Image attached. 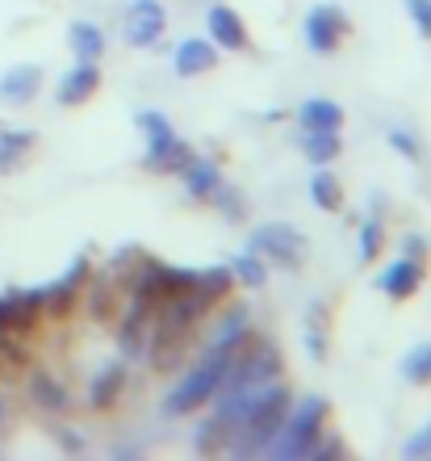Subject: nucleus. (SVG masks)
I'll return each instance as SVG.
<instances>
[{
    "instance_id": "nucleus-16",
    "label": "nucleus",
    "mask_w": 431,
    "mask_h": 461,
    "mask_svg": "<svg viewBox=\"0 0 431 461\" xmlns=\"http://www.w3.org/2000/svg\"><path fill=\"white\" fill-rule=\"evenodd\" d=\"M298 126L301 131H339L344 126V105L327 97H310L298 110Z\"/></svg>"
},
{
    "instance_id": "nucleus-9",
    "label": "nucleus",
    "mask_w": 431,
    "mask_h": 461,
    "mask_svg": "<svg viewBox=\"0 0 431 461\" xmlns=\"http://www.w3.org/2000/svg\"><path fill=\"white\" fill-rule=\"evenodd\" d=\"M423 285V265L419 260H410V256H402V260H390L385 265V273L377 277V290L385 294V298H394V303H407V298H415Z\"/></svg>"
},
{
    "instance_id": "nucleus-32",
    "label": "nucleus",
    "mask_w": 431,
    "mask_h": 461,
    "mask_svg": "<svg viewBox=\"0 0 431 461\" xmlns=\"http://www.w3.org/2000/svg\"><path fill=\"white\" fill-rule=\"evenodd\" d=\"M402 457H410V461H427L431 457V420L407 440V445H402Z\"/></svg>"
},
{
    "instance_id": "nucleus-29",
    "label": "nucleus",
    "mask_w": 431,
    "mask_h": 461,
    "mask_svg": "<svg viewBox=\"0 0 431 461\" xmlns=\"http://www.w3.org/2000/svg\"><path fill=\"white\" fill-rule=\"evenodd\" d=\"M385 143L394 147V151H402V159H410V164L423 159V143L415 139V131H407V126H385Z\"/></svg>"
},
{
    "instance_id": "nucleus-35",
    "label": "nucleus",
    "mask_w": 431,
    "mask_h": 461,
    "mask_svg": "<svg viewBox=\"0 0 431 461\" xmlns=\"http://www.w3.org/2000/svg\"><path fill=\"white\" fill-rule=\"evenodd\" d=\"M4 420H9V407H4V399H0V424H4Z\"/></svg>"
},
{
    "instance_id": "nucleus-23",
    "label": "nucleus",
    "mask_w": 431,
    "mask_h": 461,
    "mask_svg": "<svg viewBox=\"0 0 431 461\" xmlns=\"http://www.w3.org/2000/svg\"><path fill=\"white\" fill-rule=\"evenodd\" d=\"M227 268L235 273V281H243L247 290H260L264 281H268V265H264L256 252H239V256H230Z\"/></svg>"
},
{
    "instance_id": "nucleus-13",
    "label": "nucleus",
    "mask_w": 431,
    "mask_h": 461,
    "mask_svg": "<svg viewBox=\"0 0 431 461\" xmlns=\"http://www.w3.org/2000/svg\"><path fill=\"white\" fill-rule=\"evenodd\" d=\"M96 88H101V68H96V63H76L72 72L59 80L55 101H59V105H85V101H93Z\"/></svg>"
},
{
    "instance_id": "nucleus-15",
    "label": "nucleus",
    "mask_w": 431,
    "mask_h": 461,
    "mask_svg": "<svg viewBox=\"0 0 431 461\" xmlns=\"http://www.w3.org/2000/svg\"><path fill=\"white\" fill-rule=\"evenodd\" d=\"M180 181H184V189H189V197H197V202H210V194H214L218 185H222V172H218L214 159L205 156H193L184 168H180Z\"/></svg>"
},
{
    "instance_id": "nucleus-24",
    "label": "nucleus",
    "mask_w": 431,
    "mask_h": 461,
    "mask_svg": "<svg viewBox=\"0 0 431 461\" xmlns=\"http://www.w3.org/2000/svg\"><path fill=\"white\" fill-rule=\"evenodd\" d=\"M306 348L314 361H327V306L314 303L306 311Z\"/></svg>"
},
{
    "instance_id": "nucleus-20",
    "label": "nucleus",
    "mask_w": 431,
    "mask_h": 461,
    "mask_svg": "<svg viewBox=\"0 0 431 461\" xmlns=\"http://www.w3.org/2000/svg\"><path fill=\"white\" fill-rule=\"evenodd\" d=\"M230 285H235V273H230L227 265H214V268H202V273H197V281H193V290H197V298H202V303H222V298H227L230 294Z\"/></svg>"
},
{
    "instance_id": "nucleus-1",
    "label": "nucleus",
    "mask_w": 431,
    "mask_h": 461,
    "mask_svg": "<svg viewBox=\"0 0 431 461\" xmlns=\"http://www.w3.org/2000/svg\"><path fill=\"white\" fill-rule=\"evenodd\" d=\"M289 402H293V394L281 386V377H276V382H268V386L256 394L252 407H247V415L239 420V428H235V437H230L227 449L239 453V457H256V453H268L273 437L281 432V424H285Z\"/></svg>"
},
{
    "instance_id": "nucleus-3",
    "label": "nucleus",
    "mask_w": 431,
    "mask_h": 461,
    "mask_svg": "<svg viewBox=\"0 0 431 461\" xmlns=\"http://www.w3.org/2000/svg\"><path fill=\"white\" fill-rule=\"evenodd\" d=\"M239 352V348H235ZM235 352L230 348H205V357L197 365H193L189 374L176 382V390H172L168 399H164V411L168 415H193L197 407H205V402L214 399V390L222 386V377H227L230 361H235Z\"/></svg>"
},
{
    "instance_id": "nucleus-10",
    "label": "nucleus",
    "mask_w": 431,
    "mask_h": 461,
    "mask_svg": "<svg viewBox=\"0 0 431 461\" xmlns=\"http://www.w3.org/2000/svg\"><path fill=\"white\" fill-rule=\"evenodd\" d=\"M205 25H210V42L222 50H247V25H243V17L230 5H214L210 9V17H205Z\"/></svg>"
},
{
    "instance_id": "nucleus-26",
    "label": "nucleus",
    "mask_w": 431,
    "mask_h": 461,
    "mask_svg": "<svg viewBox=\"0 0 431 461\" xmlns=\"http://www.w3.org/2000/svg\"><path fill=\"white\" fill-rule=\"evenodd\" d=\"M398 369H402V377H407V382L427 386V382H431V344H415V348L398 361Z\"/></svg>"
},
{
    "instance_id": "nucleus-30",
    "label": "nucleus",
    "mask_w": 431,
    "mask_h": 461,
    "mask_svg": "<svg viewBox=\"0 0 431 461\" xmlns=\"http://www.w3.org/2000/svg\"><path fill=\"white\" fill-rule=\"evenodd\" d=\"M134 122H139V131H143L147 143H164V139H172V134H176V131H172V122H168V113H159V110H143Z\"/></svg>"
},
{
    "instance_id": "nucleus-6",
    "label": "nucleus",
    "mask_w": 431,
    "mask_h": 461,
    "mask_svg": "<svg viewBox=\"0 0 431 461\" xmlns=\"http://www.w3.org/2000/svg\"><path fill=\"white\" fill-rule=\"evenodd\" d=\"M168 30V9L159 5V0H134L130 9H126V22H121V38H126V47H156L159 38Z\"/></svg>"
},
{
    "instance_id": "nucleus-33",
    "label": "nucleus",
    "mask_w": 431,
    "mask_h": 461,
    "mask_svg": "<svg viewBox=\"0 0 431 461\" xmlns=\"http://www.w3.org/2000/svg\"><path fill=\"white\" fill-rule=\"evenodd\" d=\"M407 13L415 30H419V38H431V0H407Z\"/></svg>"
},
{
    "instance_id": "nucleus-25",
    "label": "nucleus",
    "mask_w": 431,
    "mask_h": 461,
    "mask_svg": "<svg viewBox=\"0 0 431 461\" xmlns=\"http://www.w3.org/2000/svg\"><path fill=\"white\" fill-rule=\"evenodd\" d=\"M30 394H34V402L38 407H47V411H63V407H67V390H63V382H55V377H47V374L30 377Z\"/></svg>"
},
{
    "instance_id": "nucleus-12",
    "label": "nucleus",
    "mask_w": 431,
    "mask_h": 461,
    "mask_svg": "<svg viewBox=\"0 0 431 461\" xmlns=\"http://www.w3.org/2000/svg\"><path fill=\"white\" fill-rule=\"evenodd\" d=\"M172 68H176V76H205L218 68V47L210 42V38H184L176 47V59H172Z\"/></svg>"
},
{
    "instance_id": "nucleus-4",
    "label": "nucleus",
    "mask_w": 431,
    "mask_h": 461,
    "mask_svg": "<svg viewBox=\"0 0 431 461\" xmlns=\"http://www.w3.org/2000/svg\"><path fill=\"white\" fill-rule=\"evenodd\" d=\"M247 252H256L264 265L301 268L306 265V256H310V240H306L298 227H289V222H264V227L252 230Z\"/></svg>"
},
{
    "instance_id": "nucleus-2",
    "label": "nucleus",
    "mask_w": 431,
    "mask_h": 461,
    "mask_svg": "<svg viewBox=\"0 0 431 461\" xmlns=\"http://www.w3.org/2000/svg\"><path fill=\"white\" fill-rule=\"evenodd\" d=\"M327 415H331V407H327V399H319V394H306L301 402H289L285 424H281V432L273 437L268 453H273L276 461H301V457H310L314 445L323 440Z\"/></svg>"
},
{
    "instance_id": "nucleus-28",
    "label": "nucleus",
    "mask_w": 431,
    "mask_h": 461,
    "mask_svg": "<svg viewBox=\"0 0 431 461\" xmlns=\"http://www.w3.org/2000/svg\"><path fill=\"white\" fill-rule=\"evenodd\" d=\"M227 445H230V428H222L214 415H210V420L197 428V437H193V449L197 453H218V449H227Z\"/></svg>"
},
{
    "instance_id": "nucleus-27",
    "label": "nucleus",
    "mask_w": 431,
    "mask_h": 461,
    "mask_svg": "<svg viewBox=\"0 0 431 461\" xmlns=\"http://www.w3.org/2000/svg\"><path fill=\"white\" fill-rule=\"evenodd\" d=\"M382 248H385V227H382V219L373 214V219L360 222V240H356L360 265H373V260L382 256Z\"/></svg>"
},
{
    "instance_id": "nucleus-7",
    "label": "nucleus",
    "mask_w": 431,
    "mask_h": 461,
    "mask_svg": "<svg viewBox=\"0 0 431 461\" xmlns=\"http://www.w3.org/2000/svg\"><path fill=\"white\" fill-rule=\"evenodd\" d=\"M38 311H42V294L38 290L0 294V336H25V331L34 328Z\"/></svg>"
},
{
    "instance_id": "nucleus-11",
    "label": "nucleus",
    "mask_w": 431,
    "mask_h": 461,
    "mask_svg": "<svg viewBox=\"0 0 431 461\" xmlns=\"http://www.w3.org/2000/svg\"><path fill=\"white\" fill-rule=\"evenodd\" d=\"M88 277V256H76L72 268L63 273L59 281H50V285H38V294H42V311H67L76 298V290L85 285Z\"/></svg>"
},
{
    "instance_id": "nucleus-18",
    "label": "nucleus",
    "mask_w": 431,
    "mask_h": 461,
    "mask_svg": "<svg viewBox=\"0 0 431 461\" xmlns=\"http://www.w3.org/2000/svg\"><path fill=\"white\" fill-rule=\"evenodd\" d=\"M301 151L314 168H327L331 159H339L344 139H339V131H301Z\"/></svg>"
},
{
    "instance_id": "nucleus-31",
    "label": "nucleus",
    "mask_w": 431,
    "mask_h": 461,
    "mask_svg": "<svg viewBox=\"0 0 431 461\" xmlns=\"http://www.w3.org/2000/svg\"><path fill=\"white\" fill-rule=\"evenodd\" d=\"M210 202H214V206L222 210L227 219H235V222H239L243 214H247V202H243L239 189H230V185H218L214 194H210Z\"/></svg>"
},
{
    "instance_id": "nucleus-19",
    "label": "nucleus",
    "mask_w": 431,
    "mask_h": 461,
    "mask_svg": "<svg viewBox=\"0 0 431 461\" xmlns=\"http://www.w3.org/2000/svg\"><path fill=\"white\" fill-rule=\"evenodd\" d=\"M34 139H38L34 131H0V176L22 168V159L30 156Z\"/></svg>"
},
{
    "instance_id": "nucleus-17",
    "label": "nucleus",
    "mask_w": 431,
    "mask_h": 461,
    "mask_svg": "<svg viewBox=\"0 0 431 461\" xmlns=\"http://www.w3.org/2000/svg\"><path fill=\"white\" fill-rule=\"evenodd\" d=\"M67 47H72V55L80 63H96L105 55V34H101V25H93V22H72Z\"/></svg>"
},
{
    "instance_id": "nucleus-5",
    "label": "nucleus",
    "mask_w": 431,
    "mask_h": 461,
    "mask_svg": "<svg viewBox=\"0 0 431 461\" xmlns=\"http://www.w3.org/2000/svg\"><path fill=\"white\" fill-rule=\"evenodd\" d=\"M301 30H306V42H310V50H319V55H331V50H339V42L352 34V22H347V13L339 9L336 0H323V5H314V9L306 13Z\"/></svg>"
},
{
    "instance_id": "nucleus-21",
    "label": "nucleus",
    "mask_w": 431,
    "mask_h": 461,
    "mask_svg": "<svg viewBox=\"0 0 431 461\" xmlns=\"http://www.w3.org/2000/svg\"><path fill=\"white\" fill-rule=\"evenodd\" d=\"M121 386H126V365L113 361L109 369H101V374L93 377V390H88V402L93 407H109V402L121 394Z\"/></svg>"
},
{
    "instance_id": "nucleus-34",
    "label": "nucleus",
    "mask_w": 431,
    "mask_h": 461,
    "mask_svg": "<svg viewBox=\"0 0 431 461\" xmlns=\"http://www.w3.org/2000/svg\"><path fill=\"white\" fill-rule=\"evenodd\" d=\"M407 256H410V260H419V256H423V240H407Z\"/></svg>"
},
{
    "instance_id": "nucleus-22",
    "label": "nucleus",
    "mask_w": 431,
    "mask_h": 461,
    "mask_svg": "<svg viewBox=\"0 0 431 461\" xmlns=\"http://www.w3.org/2000/svg\"><path fill=\"white\" fill-rule=\"evenodd\" d=\"M310 202H314L319 210H331V214L344 206V185H339L336 172H327V168L314 172V181H310Z\"/></svg>"
},
{
    "instance_id": "nucleus-8",
    "label": "nucleus",
    "mask_w": 431,
    "mask_h": 461,
    "mask_svg": "<svg viewBox=\"0 0 431 461\" xmlns=\"http://www.w3.org/2000/svg\"><path fill=\"white\" fill-rule=\"evenodd\" d=\"M38 88H42V68L38 63H13L9 72H0V105L22 110L38 97Z\"/></svg>"
},
{
    "instance_id": "nucleus-14",
    "label": "nucleus",
    "mask_w": 431,
    "mask_h": 461,
    "mask_svg": "<svg viewBox=\"0 0 431 461\" xmlns=\"http://www.w3.org/2000/svg\"><path fill=\"white\" fill-rule=\"evenodd\" d=\"M189 159H193V147L172 134V139H164V143H147L143 168L147 172H180Z\"/></svg>"
}]
</instances>
